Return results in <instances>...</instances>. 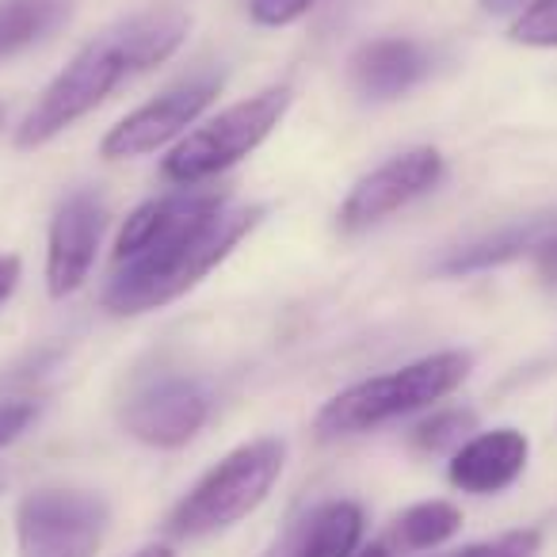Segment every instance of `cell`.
Instances as JSON below:
<instances>
[{"mask_svg": "<svg viewBox=\"0 0 557 557\" xmlns=\"http://www.w3.org/2000/svg\"><path fill=\"white\" fill-rule=\"evenodd\" d=\"M263 218V207H230L207 210L180 233L161 240L149 252L119 263L115 278L103 290V306L111 313H146L187 295L207 271H214Z\"/></svg>", "mask_w": 557, "mask_h": 557, "instance_id": "6da1fadb", "label": "cell"}, {"mask_svg": "<svg viewBox=\"0 0 557 557\" xmlns=\"http://www.w3.org/2000/svg\"><path fill=\"white\" fill-rule=\"evenodd\" d=\"M473 359L466 351H440L420 363H409L382 379H367L359 386L336 394L325 409L318 412V435L336 440V435H359L367 428H379L405 412H417L440 397L455 394L470 374Z\"/></svg>", "mask_w": 557, "mask_h": 557, "instance_id": "7a4b0ae2", "label": "cell"}, {"mask_svg": "<svg viewBox=\"0 0 557 557\" xmlns=\"http://www.w3.org/2000/svg\"><path fill=\"white\" fill-rule=\"evenodd\" d=\"M283 458H287V447L278 440H256L237 447L233 455H225L176 504V511L169 519V531L176 539H202V534H214L240 523L271 493V485L283 473Z\"/></svg>", "mask_w": 557, "mask_h": 557, "instance_id": "3957f363", "label": "cell"}, {"mask_svg": "<svg viewBox=\"0 0 557 557\" xmlns=\"http://www.w3.org/2000/svg\"><path fill=\"white\" fill-rule=\"evenodd\" d=\"M131 73H134V62H131V54H126L123 39H119V32L111 27L108 35L88 42V47L50 81L47 92L39 96V103L27 111L24 126H20V134H16V146L20 149L47 146L50 138L70 131L77 119H85L92 108H100Z\"/></svg>", "mask_w": 557, "mask_h": 557, "instance_id": "277c9868", "label": "cell"}, {"mask_svg": "<svg viewBox=\"0 0 557 557\" xmlns=\"http://www.w3.org/2000/svg\"><path fill=\"white\" fill-rule=\"evenodd\" d=\"M290 108V88H263L260 96H248L245 103H233L222 115H214L207 126L187 134L169 157H164V176L180 187H195L202 180L218 176L222 169L248 157Z\"/></svg>", "mask_w": 557, "mask_h": 557, "instance_id": "5b68a950", "label": "cell"}, {"mask_svg": "<svg viewBox=\"0 0 557 557\" xmlns=\"http://www.w3.org/2000/svg\"><path fill=\"white\" fill-rule=\"evenodd\" d=\"M108 504L85 488H35L16 508L20 557H96Z\"/></svg>", "mask_w": 557, "mask_h": 557, "instance_id": "8992f818", "label": "cell"}, {"mask_svg": "<svg viewBox=\"0 0 557 557\" xmlns=\"http://www.w3.org/2000/svg\"><path fill=\"white\" fill-rule=\"evenodd\" d=\"M210 397L195 379L161 374L149 379L126 397L123 424L134 440L149 447H184L202 424H207Z\"/></svg>", "mask_w": 557, "mask_h": 557, "instance_id": "52a82bcc", "label": "cell"}, {"mask_svg": "<svg viewBox=\"0 0 557 557\" xmlns=\"http://www.w3.org/2000/svg\"><path fill=\"white\" fill-rule=\"evenodd\" d=\"M222 92V77L218 73H202V77H187L184 85L169 88L164 96H157L153 103L138 108L134 115H126L119 126H111L103 138V157L108 161H123V157H141L161 149L164 141H172L180 131L195 123L202 111L210 108V100Z\"/></svg>", "mask_w": 557, "mask_h": 557, "instance_id": "ba28073f", "label": "cell"}, {"mask_svg": "<svg viewBox=\"0 0 557 557\" xmlns=\"http://www.w3.org/2000/svg\"><path fill=\"white\" fill-rule=\"evenodd\" d=\"M443 180V157L440 149L420 146L409 153L394 157L371 176H363L348 191L341 207V230H367V225L382 222L394 210L409 207L412 199L428 195Z\"/></svg>", "mask_w": 557, "mask_h": 557, "instance_id": "9c48e42d", "label": "cell"}, {"mask_svg": "<svg viewBox=\"0 0 557 557\" xmlns=\"http://www.w3.org/2000/svg\"><path fill=\"white\" fill-rule=\"evenodd\" d=\"M103 225H108V210L96 195H73L62 202L54 225H50L47 248V287L54 298L73 295L88 278Z\"/></svg>", "mask_w": 557, "mask_h": 557, "instance_id": "30bf717a", "label": "cell"}, {"mask_svg": "<svg viewBox=\"0 0 557 557\" xmlns=\"http://www.w3.org/2000/svg\"><path fill=\"white\" fill-rule=\"evenodd\" d=\"M527 455H531V443L523 432L496 428V432H485L458 447V455L450 458V485L473 496H493L523 473Z\"/></svg>", "mask_w": 557, "mask_h": 557, "instance_id": "8fae6325", "label": "cell"}, {"mask_svg": "<svg viewBox=\"0 0 557 557\" xmlns=\"http://www.w3.org/2000/svg\"><path fill=\"white\" fill-rule=\"evenodd\" d=\"M222 202H230L222 191H207V187H187L180 195H164V199H153L146 207H138L131 218H126L123 233H119L115 245V263H126L134 256L149 252L161 240H169L172 233H180L187 222H195L207 210H218Z\"/></svg>", "mask_w": 557, "mask_h": 557, "instance_id": "7c38bea8", "label": "cell"}, {"mask_svg": "<svg viewBox=\"0 0 557 557\" xmlns=\"http://www.w3.org/2000/svg\"><path fill=\"white\" fill-rule=\"evenodd\" d=\"M363 539V508L356 500H329L306 511L268 557H356Z\"/></svg>", "mask_w": 557, "mask_h": 557, "instance_id": "4fadbf2b", "label": "cell"}, {"mask_svg": "<svg viewBox=\"0 0 557 557\" xmlns=\"http://www.w3.org/2000/svg\"><path fill=\"white\" fill-rule=\"evenodd\" d=\"M432 58L412 39H379L367 42L351 58V81L367 100H394L428 77Z\"/></svg>", "mask_w": 557, "mask_h": 557, "instance_id": "5bb4252c", "label": "cell"}, {"mask_svg": "<svg viewBox=\"0 0 557 557\" xmlns=\"http://www.w3.org/2000/svg\"><path fill=\"white\" fill-rule=\"evenodd\" d=\"M549 233H557V218H549V214L531 218V222H519V225H508V230L493 233V237L473 240V245L458 248V252L443 263V271H450V275H470V271L496 268V263H508V260H516V256L539 248Z\"/></svg>", "mask_w": 557, "mask_h": 557, "instance_id": "9a60e30c", "label": "cell"}, {"mask_svg": "<svg viewBox=\"0 0 557 557\" xmlns=\"http://www.w3.org/2000/svg\"><path fill=\"white\" fill-rule=\"evenodd\" d=\"M70 12V0H0V62L58 32Z\"/></svg>", "mask_w": 557, "mask_h": 557, "instance_id": "2e32d148", "label": "cell"}, {"mask_svg": "<svg viewBox=\"0 0 557 557\" xmlns=\"http://www.w3.org/2000/svg\"><path fill=\"white\" fill-rule=\"evenodd\" d=\"M462 527V511L447 500H428L412 504L409 511H401V519L394 523L389 546L397 549H432L440 542H447L450 534Z\"/></svg>", "mask_w": 557, "mask_h": 557, "instance_id": "e0dca14e", "label": "cell"}, {"mask_svg": "<svg viewBox=\"0 0 557 557\" xmlns=\"http://www.w3.org/2000/svg\"><path fill=\"white\" fill-rule=\"evenodd\" d=\"M473 424H478V417H473L470 409H447V412H435L432 420H424V424L412 432V440L424 450H447V447H458V443L473 432Z\"/></svg>", "mask_w": 557, "mask_h": 557, "instance_id": "ac0fdd59", "label": "cell"}, {"mask_svg": "<svg viewBox=\"0 0 557 557\" xmlns=\"http://www.w3.org/2000/svg\"><path fill=\"white\" fill-rule=\"evenodd\" d=\"M511 39L539 50L557 47V0H534L531 9H523V16L511 24Z\"/></svg>", "mask_w": 557, "mask_h": 557, "instance_id": "d6986e66", "label": "cell"}, {"mask_svg": "<svg viewBox=\"0 0 557 557\" xmlns=\"http://www.w3.org/2000/svg\"><path fill=\"white\" fill-rule=\"evenodd\" d=\"M318 0H248V12H252L256 24L263 27H287L295 20H302Z\"/></svg>", "mask_w": 557, "mask_h": 557, "instance_id": "ffe728a7", "label": "cell"}, {"mask_svg": "<svg viewBox=\"0 0 557 557\" xmlns=\"http://www.w3.org/2000/svg\"><path fill=\"white\" fill-rule=\"evenodd\" d=\"M539 554V531H511L496 542L478 546V557H534Z\"/></svg>", "mask_w": 557, "mask_h": 557, "instance_id": "44dd1931", "label": "cell"}, {"mask_svg": "<svg viewBox=\"0 0 557 557\" xmlns=\"http://www.w3.org/2000/svg\"><path fill=\"white\" fill-rule=\"evenodd\" d=\"M35 401H0V447H9L12 440L27 432V424L35 420Z\"/></svg>", "mask_w": 557, "mask_h": 557, "instance_id": "7402d4cb", "label": "cell"}, {"mask_svg": "<svg viewBox=\"0 0 557 557\" xmlns=\"http://www.w3.org/2000/svg\"><path fill=\"white\" fill-rule=\"evenodd\" d=\"M534 263H539V275L546 283H557V233H549L539 248H534Z\"/></svg>", "mask_w": 557, "mask_h": 557, "instance_id": "603a6c76", "label": "cell"}, {"mask_svg": "<svg viewBox=\"0 0 557 557\" xmlns=\"http://www.w3.org/2000/svg\"><path fill=\"white\" fill-rule=\"evenodd\" d=\"M20 283V256H0V302L16 290Z\"/></svg>", "mask_w": 557, "mask_h": 557, "instance_id": "cb8c5ba5", "label": "cell"}, {"mask_svg": "<svg viewBox=\"0 0 557 557\" xmlns=\"http://www.w3.org/2000/svg\"><path fill=\"white\" fill-rule=\"evenodd\" d=\"M481 4H485V12H511V9H531L534 0H481Z\"/></svg>", "mask_w": 557, "mask_h": 557, "instance_id": "d4e9b609", "label": "cell"}, {"mask_svg": "<svg viewBox=\"0 0 557 557\" xmlns=\"http://www.w3.org/2000/svg\"><path fill=\"white\" fill-rule=\"evenodd\" d=\"M356 557H394V546H389V542H371V546H363Z\"/></svg>", "mask_w": 557, "mask_h": 557, "instance_id": "484cf974", "label": "cell"}, {"mask_svg": "<svg viewBox=\"0 0 557 557\" xmlns=\"http://www.w3.org/2000/svg\"><path fill=\"white\" fill-rule=\"evenodd\" d=\"M134 557H176L169 546H149V549H141V554H134Z\"/></svg>", "mask_w": 557, "mask_h": 557, "instance_id": "4316f807", "label": "cell"}, {"mask_svg": "<svg viewBox=\"0 0 557 557\" xmlns=\"http://www.w3.org/2000/svg\"><path fill=\"white\" fill-rule=\"evenodd\" d=\"M450 557H478V546H470V549H462V554H450Z\"/></svg>", "mask_w": 557, "mask_h": 557, "instance_id": "83f0119b", "label": "cell"}, {"mask_svg": "<svg viewBox=\"0 0 557 557\" xmlns=\"http://www.w3.org/2000/svg\"><path fill=\"white\" fill-rule=\"evenodd\" d=\"M0 126H4V111H0Z\"/></svg>", "mask_w": 557, "mask_h": 557, "instance_id": "f1b7e54d", "label": "cell"}]
</instances>
